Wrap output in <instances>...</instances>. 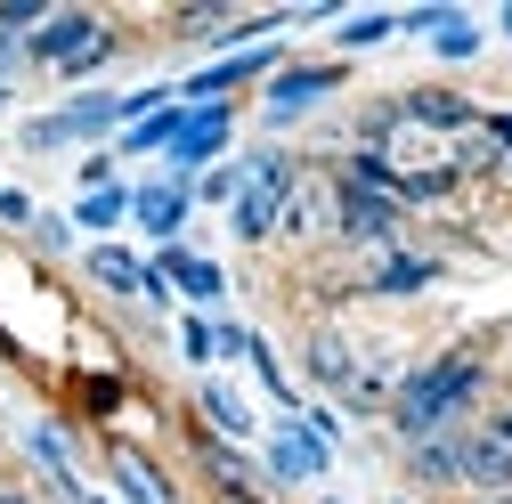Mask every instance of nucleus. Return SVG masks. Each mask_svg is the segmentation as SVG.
<instances>
[{
    "label": "nucleus",
    "instance_id": "obj_1",
    "mask_svg": "<svg viewBox=\"0 0 512 504\" xmlns=\"http://www.w3.org/2000/svg\"><path fill=\"white\" fill-rule=\"evenodd\" d=\"M488 399V358L480 350H439L423 366L399 374V391H391V423L407 448L415 439H439V431H472V407Z\"/></svg>",
    "mask_w": 512,
    "mask_h": 504
},
{
    "label": "nucleus",
    "instance_id": "obj_2",
    "mask_svg": "<svg viewBox=\"0 0 512 504\" xmlns=\"http://www.w3.org/2000/svg\"><path fill=\"white\" fill-rule=\"evenodd\" d=\"M106 131L122 139V98H114V90H74L57 114H33L17 139H25L33 155H66V147H98Z\"/></svg>",
    "mask_w": 512,
    "mask_h": 504
},
{
    "label": "nucleus",
    "instance_id": "obj_3",
    "mask_svg": "<svg viewBox=\"0 0 512 504\" xmlns=\"http://www.w3.org/2000/svg\"><path fill=\"white\" fill-rule=\"evenodd\" d=\"M399 228H407V212H399V196H382V187H358V179H342L334 171V244H350V252H399Z\"/></svg>",
    "mask_w": 512,
    "mask_h": 504
},
{
    "label": "nucleus",
    "instance_id": "obj_4",
    "mask_svg": "<svg viewBox=\"0 0 512 504\" xmlns=\"http://www.w3.org/2000/svg\"><path fill=\"white\" fill-rule=\"evenodd\" d=\"M261 456H269V480H277V488H317V480L334 472V448H326V439H317L301 415H285V423L269 431Z\"/></svg>",
    "mask_w": 512,
    "mask_h": 504
},
{
    "label": "nucleus",
    "instance_id": "obj_5",
    "mask_svg": "<svg viewBox=\"0 0 512 504\" xmlns=\"http://www.w3.org/2000/svg\"><path fill=\"white\" fill-rule=\"evenodd\" d=\"M236 139V106H187V131L171 147V179H204Z\"/></svg>",
    "mask_w": 512,
    "mask_h": 504
},
{
    "label": "nucleus",
    "instance_id": "obj_6",
    "mask_svg": "<svg viewBox=\"0 0 512 504\" xmlns=\"http://www.w3.org/2000/svg\"><path fill=\"white\" fill-rule=\"evenodd\" d=\"M98 33H106V17H98V9H57V17H49L33 41H25V66L57 74V66H74V57H82Z\"/></svg>",
    "mask_w": 512,
    "mask_h": 504
},
{
    "label": "nucleus",
    "instance_id": "obj_7",
    "mask_svg": "<svg viewBox=\"0 0 512 504\" xmlns=\"http://www.w3.org/2000/svg\"><path fill=\"white\" fill-rule=\"evenodd\" d=\"M399 114L415 122V131H431V139H464L472 122H480V106H472L464 90H447V82H415V90H399Z\"/></svg>",
    "mask_w": 512,
    "mask_h": 504
},
{
    "label": "nucleus",
    "instance_id": "obj_8",
    "mask_svg": "<svg viewBox=\"0 0 512 504\" xmlns=\"http://www.w3.org/2000/svg\"><path fill=\"white\" fill-rule=\"evenodd\" d=\"M277 236H285V244H317V236H334V171H309V163H301Z\"/></svg>",
    "mask_w": 512,
    "mask_h": 504
},
{
    "label": "nucleus",
    "instance_id": "obj_9",
    "mask_svg": "<svg viewBox=\"0 0 512 504\" xmlns=\"http://www.w3.org/2000/svg\"><path fill=\"white\" fill-rule=\"evenodd\" d=\"M439 277H447L439 252H407V244H399V252H382V261L358 277V293H366V301H407V293H431Z\"/></svg>",
    "mask_w": 512,
    "mask_h": 504
},
{
    "label": "nucleus",
    "instance_id": "obj_10",
    "mask_svg": "<svg viewBox=\"0 0 512 504\" xmlns=\"http://www.w3.org/2000/svg\"><path fill=\"white\" fill-rule=\"evenodd\" d=\"M342 82H350V66H285V74L261 82V106H269V122H293V114H309L317 98H334Z\"/></svg>",
    "mask_w": 512,
    "mask_h": 504
},
{
    "label": "nucleus",
    "instance_id": "obj_11",
    "mask_svg": "<svg viewBox=\"0 0 512 504\" xmlns=\"http://www.w3.org/2000/svg\"><path fill=\"white\" fill-rule=\"evenodd\" d=\"M301 366H309V383H317V391H334V399H350V391H358V374H366V358H358V342H350L342 326H317V334L301 342Z\"/></svg>",
    "mask_w": 512,
    "mask_h": 504
},
{
    "label": "nucleus",
    "instance_id": "obj_12",
    "mask_svg": "<svg viewBox=\"0 0 512 504\" xmlns=\"http://www.w3.org/2000/svg\"><path fill=\"white\" fill-rule=\"evenodd\" d=\"M187 212H196V179H147V187H131V220H139L155 244H179Z\"/></svg>",
    "mask_w": 512,
    "mask_h": 504
},
{
    "label": "nucleus",
    "instance_id": "obj_13",
    "mask_svg": "<svg viewBox=\"0 0 512 504\" xmlns=\"http://www.w3.org/2000/svg\"><path fill=\"white\" fill-rule=\"evenodd\" d=\"M155 277H171L187 301H204V309H220V293H228V269L204 261V252H187V244H155Z\"/></svg>",
    "mask_w": 512,
    "mask_h": 504
},
{
    "label": "nucleus",
    "instance_id": "obj_14",
    "mask_svg": "<svg viewBox=\"0 0 512 504\" xmlns=\"http://www.w3.org/2000/svg\"><path fill=\"white\" fill-rule=\"evenodd\" d=\"M464 439H472V431L415 439V448H407V480H415V488H464Z\"/></svg>",
    "mask_w": 512,
    "mask_h": 504
},
{
    "label": "nucleus",
    "instance_id": "obj_15",
    "mask_svg": "<svg viewBox=\"0 0 512 504\" xmlns=\"http://www.w3.org/2000/svg\"><path fill=\"white\" fill-rule=\"evenodd\" d=\"M464 488H472V496H512V448L488 439L480 423H472V439H464Z\"/></svg>",
    "mask_w": 512,
    "mask_h": 504
},
{
    "label": "nucleus",
    "instance_id": "obj_16",
    "mask_svg": "<svg viewBox=\"0 0 512 504\" xmlns=\"http://www.w3.org/2000/svg\"><path fill=\"white\" fill-rule=\"evenodd\" d=\"M82 269H90L98 293H147V261H139L131 244H90V252H82Z\"/></svg>",
    "mask_w": 512,
    "mask_h": 504
},
{
    "label": "nucleus",
    "instance_id": "obj_17",
    "mask_svg": "<svg viewBox=\"0 0 512 504\" xmlns=\"http://www.w3.org/2000/svg\"><path fill=\"white\" fill-rule=\"evenodd\" d=\"M179 131H187V106H163V114L131 122V131L114 139V155H171V147H179Z\"/></svg>",
    "mask_w": 512,
    "mask_h": 504
},
{
    "label": "nucleus",
    "instance_id": "obj_18",
    "mask_svg": "<svg viewBox=\"0 0 512 504\" xmlns=\"http://www.w3.org/2000/svg\"><path fill=\"white\" fill-rule=\"evenodd\" d=\"M122 220H131V187H90V196H74V228H90L98 244H106V228H122Z\"/></svg>",
    "mask_w": 512,
    "mask_h": 504
},
{
    "label": "nucleus",
    "instance_id": "obj_19",
    "mask_svg": "<svg viewBox=\"0 0 512 504\" xmlns=\"http://www.w3.org/2000/svg\"><path fill=\"white\" fill-rule=\"evenodd\" d=\"M196 407H204V423H212L220 439H252V407H244L228 383H204V391H196Z\"/></svg>",
    "mask_w": 512,
    "mask_h": 504
},
{
    "label": "nucleus",
    "instance_id": "obj_20",
    "mask_svg": "<svg viewBox=\"0 0 512 504\" xmlns=\"http://www.w3.org/2000/svg\"><path fill=\"white\" fill-rule=\"evenodd\" d=\"M114 488H122V504H171V488H163L139 456H114Z\"/></svg>",
    "mask_w": 512,
    "mask_h": 504
},
{
    "label": "nucleus",
    "instance_id": "obj_21",
    "mask_svg": "<svg viewBox=\"0 0 512 504\" xmlns=\"http://www.w3.org/2000/svg\"><path fill=\"white\" fill-rule=\"evenodd\" d=\"M114 57H122V33L106 25V33H98V41L74 57V66H57V82H90V74H106V66H114Z\"/></svg>",
    "mask_w": 512,
    "mask_h": 504
},
{
    "label": "nucleus",
    "instance_id": "obj_22",
    "mask_svg": "<svg viewBox=\"0 0 512 504\" xmlns=\"http://www.w3.org/2000/svg\"><path fill=\"white\" fill-rule=\"evenodd\" d=\"M236 196H244V163H212V171L196 179V204H220V212H236Z\"/></svg>",
    "mask_w": 512,
    "mask_h": 504
},
{
    "label": "nucleus",
    "instance_id": "obj_23",
    "mask_svg": "<svg viewBox=\"0 0 512 504\" xmlns=\"http://www.w3.org/2000/svg\"><path fill=\"white\" fill-rule=\"evenodd\" d=\"M431 49H439V66H464V57H480V25H472V17H456L447 33H431Z\"/></svg>",
    "mask_w": 512,
    "mask_h": 504
},
{
    "label": "nucleus",
    "instance_id": "obj_24",
    "mask_svg": "<svg viewBox=\"0 0 512 504\" xmlns=\"http://www.w3.org/2000/svg\"><path fill=\"white\" fill-rule=\"evenodd\" d=\"M204 464H212V480H228V488H244V480H252V464H244L236 439H204Z\"/></svg>",
    "mask_w": 512,
    "mask_h": 504
},
{
    "label": "nucleus",
    "instance_id": "obj_25",
    "mask_svg": "<svg viewBox=\"0 0 512 504\" xmlns=\"http://www.w3.org/2000/svg\"><path fill=\"white\" fill-rule=\"evenodd\" d=\"M391 33H399V17H342V25H334L342 49H374V41H391Z\"/></svg>",
    "mask_w": 512,
    "mask_h": 504
},
{
    "label": "nucleus",
    "instance_id": "obj_26",
    "mask_svg": "<svg viewBox=\"0 0 512 504\" xmlns=\"http://www.w3.org/2000/svg\"><path fill=\"white\" fill-rule=\"evenodd\" d=\"M179 350L196 358V366H212V358H220V334H212V318H179Z\"/></svg>",
    "mask_w": 512,
    "mask_h": 504
},
{
    "label": "nucleus",
    "instance_id": "obj_27",
    "mask_svg": "<svg viewBox=\"0 0 512 504\" xmlns=\"http://www.w3.org/2000/svg\"><path fill=\"white\" fill-rule=\"evenodd\" d=\"M33 220H41V212H33L25 187H0V228H25V236H33Z\"/></svg>",
    "mask_w": 512,
    "mask_h": 504
},
{
    "label": "nucleus",
    "instance_id": "obj_28",
    "mask_svg": "<svg viewBox=\"0 0 512 504\" xmlns=\"http://www.w3.org/2000/svg\"><path fill=\"white\" fill-rule=\"evenodd\" d=\"M33 244H41V252H66V244H74V220H57V212H41V220H33Z\"/></svg>",
    "mask_w": 512,
    "mask_h": 504
},
{
    "label": "nucleus",
    "instance_id": "obj_29",
    "mask_svg": "<svg viewBox=\"0 0 512 504\" xmlns=\"http://www.w3.org/2000/svg\"><path fill=\"white\" fill-rule=\"evenodd\" d=\"M90 187H114V147H98V155H82V196Z\"/></svg>",
    "mask_w": 512,
    "mask_h": 504
},
{
    "label": "nucleus",
    "instance_id": "obj_30",
    "mask_svg": "<svg viewBox=\"0 0 512 504\" xmlns=\"http://www.w3.org/2000/svg\"><path fill=\"white\" fill-rule=\"evenodd\" d=\"M25 66V41H0V90H9V74Z\"/></svg>",
    "mask_w": 512,
    "mask_h": 504
},
{
    "label": "nucleus",
    "instance_id": "obj_31",
    "mask_svg": "<svg viewBox=\"0 0 512 504\" xmlns=\"http://www.w3.org/2000/svg\"><path fill=\"white\" fill-rule=\"evenodd\" d=\"M480 431H488V439H504V448H512V407H496V415H488Z\"/></svg>",
    "mask_w": 512,
    "mask_h": 504
},
{
    "label": "nucleus",
    "instance_id": "obj_32",
    "mask_svg": "<svg viewBox=\"0 0 512 504\" xmlns=\"http://www.w3.org/2000/svg\"><path fill=\"white\" fill-rule=\"evenodd\" d=\"M0 504H33V496H25V488H17V480H0Z\"/></svg>",
    "mask_w": 512,
    "mask_h": 504
},
{
    "label": "nucleus",
    "instance_id": "obj_33",
    "mask_svg": "<svg viewBox=\"0 0 512 504\" xmlns=\"http://www.w3.org/2000/svg\"><path fill=\"white\" fill-rule=\"evenodd\" d=\"M496 179H504V187H512V155H504V163H496Z\"/></svg>",
    "mask_w": 512,
    "mask_h": 504
},
{
    "label": "nucleus",
    "instance_id": "obj_34",
    "mask_svg": "<svg viewBox=\"0 0 512 504\" xmlns=\"http://www.w3.org/2000/svg\"><path fill=\"white\" fill-rule=\"evenodd\" d=\"M317 504H342V496H317Z\"/></svg>",
    "mask_w": 512,
    "mask_h": 504
},
{
    "label": "nucleus",
    "instance_id": "obj_35",
    "mask_svg": "<svg viewBox=\"0 0 512 504\" xmlns=\"http://www.w3.org/2000/svg\"><path fill=\"white\" fill-rule=\"evenodd\" d=\"M504 33H512V9H504Z\"/></svg>",
    "mask_w": 512,
    "mask_h": 504
},
{
    "label": "nucleus",
    "instance_id": "obj_36",
    "mask_svg": "<svg viewBox=\"0 0 512 504\" xmlns=\"http://www.w3.org/2000/svg\"><path fill=\"white\" fill-rule=\"evenodd\" d=\"M0 106H9V90H0Z\"/></svg>",
    "mask_w": 512,
    "mask_h": 504
},
{
    "label": "nucleus",
    "instance_id": "obj_37",
    "mask_svg": "<svg viewBox=\"0 0 512 504\" xmlns=\"http://www.w3.org/2000/svg\"><path fill=\"white\" fill-rule=\"evenodd\" d=\"M399 504H407V496H399Z\"/></svg>",
    "mask_w": 512,
    "mask_h": 504
}]
</instances>
